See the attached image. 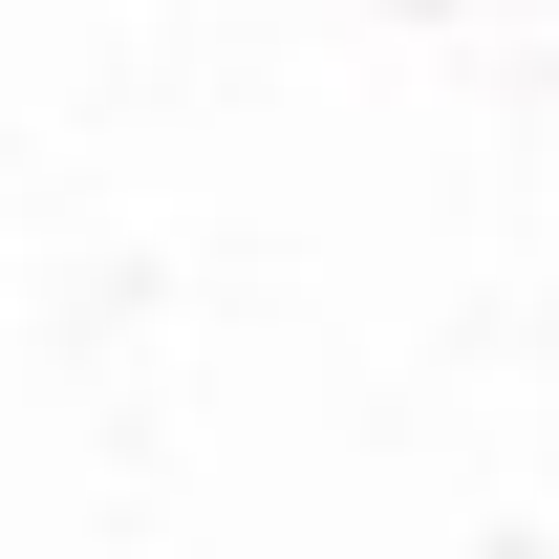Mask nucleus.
Returning a JSON list of instances; mask_svg holds the SVG:
<instances>
[]
</instances>
